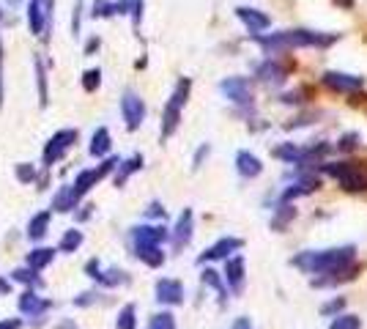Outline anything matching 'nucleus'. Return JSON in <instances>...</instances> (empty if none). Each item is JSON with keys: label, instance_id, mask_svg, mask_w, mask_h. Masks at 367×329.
<instances>
[{"label": "nucleus", "instance_id": "3", "mask_svg": "<svg viewBox=\"0 0 367 329\" xmlns=\"http://www.w3.org/2000/svg\"><path fill=\"white\" fill-rule=\"evenodd\" d=\"M189 91H192L189 77H181V80L176 82V91H173V96H170V102H167V107H164V113H162V140H167V138L178 129V124H181V110H184V104H187V99H189Z\"/></svg>", "mask_w": 367, "mask_h": 329}, {"label": "nucleus", "instance_id": "37", "mask_svg": "<svg viewBox=\"0 0 367 329\" xmlns=\"http://www.w3.org/2000/svg\"><path fill=\"white\" fill-rule=\"evenodd\" d=\"M362 327V321H359V316H337L329 329H359Z\"/></svg>", "mask_w": 367, "mask_h": 329}, {"label": "nucleus", "instance_id": "54", "mask_svg": "<svg viewBox=\"0 0 367 329\" xmlns=\"http://www.w3.org/2000/svg\"><path fill=\"white\" fill-rule=\"evenodd\" d=\"M0 19H3V11H0Z\"/></svg>", "mask_w": 367, "mask_h": 329}, {"label": "nucleus", "instance_id": "20", "mask_svg": "<svg viewBox=\"0 0 367 329\" xmlns=\"http://www.w3.org/2000/svg\"><path fill=\"white\" fill-rule=\"evenodd\" d=\"M50 223H53V212H50V209L33 214L30 223H28V239H30V242H41V239L50 234Z\"/></svg>", "mask_w": 367, "mask_h": 329}, {"label": "nucleus", "instance_id": "28", "mask_svg": "<svg viewBox=\"0 0 367 329\" xmlns=\"http://www.w3.org/2000/svg\"><path fill=\"white\" fill-rule=\"evenodd\" d=\"M82 242H85L82 231H79V228H69V231H64V236H61V242H58V252L72 255V252H77V250L82 247Z\"/></svg>", "mask_w": 367, "mask_h": 329}, {"label": "nucleus", "instance_id": "2", "mask_svg": "<svg viewBox=\"0 0 367 329\" xmlns=\"http://www.w3.org/2000/svg\"><path fill=\"white\" fill-rule=\"evenodd\" d=\"M255 41L266 53H280V50H294V47H329L337 41V33H315V30H283L272 36H255Z\"/></svg>", "mask_w": 367, "mask_h": 329}, {"label": "nucleus", "instance_id": "1", "mask_svg": "<svg viewBox=\"0 0 367 329\" xmlns=\"http://www.w3.org/2000/svg\"><path fill=\"white\" fill-rule=\"evenodd\" d=\"M354 255H357L354 245L332 247V250H307V252L296 255L294 266L304 269L307 274H332V272L354 263Z\"/></svg>", "mask_w": 367, "mask_h": 329}, {"label": "nucleus", "instance_id": "47", "mask_svg": "<svg viewBox=\"0 0 367 329\" xmlns=\"http://www.w3.org/2000/svg\"><path fill=\"white\" fill-rule=\"evenodd\" d=\"M0 107H3V41H0Z\"/></svg>", "mask_w": 367, "mask_h": 329}, {"label": "nucleus", "instance_id": "33", "mask_svg": "<svg viewBox=\"0 0 367 329\" xmlns=\"http://www.w3.org/2000/svg\"><path fill=\"white\" fill-rule=\"evenodd\" d=\"M274 157H277V160H285V162H291V164H299L301 149H299V146H294V143H285V146L274 149Z\"/></svg>", "mask_w": 367, "mask_h": 329}, {"label": "nucleus", "instance_id": "6", "mask_svg": "<svg viewBox=\"0 0 367 329\" xmlns=\"http://www.w3.org/2000/svg\"><path fill=\"white\" fill-rule=\"evenodd\" d=\"M74 143H77V129H61V132H55V135L44 143L41 164H44V167H53L55 162H61Z\"/></svg>", "mask_w": 367, "mask_h": 329}, {"label": "nucleus", "instance_id": "44", "mask_svg": "<svg viewBox=\"0 0 367 329\" xmlns=\"http://www.w3.org/2000/svg\"><path fill=\"white\" fill-rule=\"evenodd\" d=\"M209 151H211V146H209V143H206V146H200V149H198V154H195V164H192V167H195V170H198V167H200V162H203V160H206V157H209Z\"/></svg>", "mask_w": 367, "mask_h": 329}, {"label": "nucleus", "instance_id": "48", "mask_svg": "<svg viewBox=\"0 0 367 329\" xmlns=\"http://www.w3.org/2000/svg\"><path fill=\"white\" fill-rule=\"evenodd\" d=\"M99 50V39H91L88 44H85V55H91V53H96Z\"/></svg>", "mask_w": 367, "mask_h": 329}, {"label": "nucleus", "instance_id": "13", "mask_svg": "<svg viewBox=\"0 0 367 329\" xmlns=\"http://www.w3.org/2000/svg\"><path fill=\"white\" fill-rule=\"evenodd\" d=\"M244 247V242L241 239H236V236H225V239H220L217 245H211L200 258H198V263H206V261H220V258H230L233 252H238Z\"/></svg>", "mask_w": 367, "mask_h": 329}, {"label": "nucleus", "instance_id": "26", "mask_svg": "<svg viewBox=\"0 0 367 329\" xmlns=\"http://www.w3.org/2000/svg\"><path fill=\"white\" fill-rule=\"evenodd\" d=\"M8 280H11V283H19V285H25V288H41V285H44L41 274H39L36 269H30V266H17V269L11 272Z\"/></svg>", "mask_w": 367, "mask_h": 329}, {"label": "nucleus", "instance_id": "46", "mask_svg": "<svg viewBox=\"0 0 367 329\" xmlns=\"http://www.w3.org/2000/svg\"><path fill=\"white\" fill-rule=\"evenodd\" d=\"M146 214H148V217H164V209H162L159 203H151V206H148Z\"/></svg>", "mask_w": 367, "mask_h": 329}, {"label": "nucleus", "instance_id": "22", "mask_svg": "<svg viewBox=\"0 0 367 329\" xmlns=\"http://www.w3.org/2000/svg\"><path fill=\"white\" fill-rule=\"evenodd\" d=\"M110 146H113V138H110V129L107 126H99L91 138V146H88V154L91 157H107L110 154Z\"/></svg>", "mask_w": 367, "mask_h": 329}, {"label": "nucleus", "instance_id": "49", "mask_svg": "<svg viewBox=\"0 0 367 329\" xmlns=\"http://www.w3.org/2000/svg\"><path fill=\"white\" fill-rule=\"evenodd\" d=\"M91 209L93 206H82V212H77V220H91V214H93Z\"/></svg>", "mask_w": 367, "mask_h": 329}, {"label": "nucleus", "instance_id": "19", "mask_svg": "<svg viewBox=\"0 0 367 329\" xmlns=\"http://www.w3.org/2000/svg\"><path fill=\"white\" fill-rule=\"evenodd\" d=\"M225 280L227 285L238 294L241 285H244V258L241 255H233V258H225Z\"/></svg>", "mask_w": 367, "mask_h": 329}, {"label": "nucleus", "instance_id": "10", "mask_svg": "<svg viewBox=\"0 0 367 329\" xmlns=\"http://www.w3.org/2000/svg\"><path fill=\"white\" fill-rule=\"evenodd\" d=\"M220 91L236 104H252V85L244 77H227L220 82Z\"/></svg>", "mask_w": 367, "mask_h": 329}, {"label": "nucleus", "instance_id": "43", "mask_svg": "<svg viewBox=\"0 0 367 329\" xmlns=\"http://www.w3.org/2000/svg\"><path fill=\"white\" fill-rule=\"evenodd\" d=\"M357 140H359V135H346V138L337 143V149H340V151H351V149L357 146Z\"/></svg>", "mask_w": 367, "mask_h": 329}, {"label": "nucleus", "instance_id": "50", "mask_svg": "<svg viewBox=\"0 0 367 329\" xmlns=\"http://www.w3.org/2000/svg\"><path fill=\"white\" fill-rule=\"evenodd\" d=\"M0 294H11V280L0 277Z\"/></svg>", "mask_w": 367, "mask_h": 329}, {"label": "nucleus", "instance_id": "12", "mask_svg": "<svg viewBox=\"0 0 367 329\" xmlns=\"http://www.w3.org/2000/svg\"><path fill=\"white\" fill-rule=\"evenodd\" d=\"M192 228H195V214H192V209H184L181 217L176 220L173 234H170V239H173V247H176V250H184V247L192 242Z\"/></svg>", "mask_w": 367, "mask_h": 329}, {"label": "nucleus", "instance_id": "18", "mask_svg": "<svg viewBox=\"0 0 367 329\" xmlns=\"http://www.w3.org/2000/svg\"><path fill=\"white\" fill-rule=\"evenodd\" d=\"M323 85L332 88V91H357V88L365 85V80L354 77V75H343V72H326L323 75Z\"/></svg>", "mask_w": 367, "mask_h": 329}, {"label": "nucleus", "instance_id": "9", "mask_svg": "<svg viewBox=\"0 0 367 329\" xmlns=\"http://www.w3.org/2000/svg\"><path fill=\"white\" fill-rule=\"evenodd\" d=\"M17 308H19L22 316H28V319H39V316H44V313L53 308V302L44 299V297H39L33 288H25L22 297L17 299Z\"/></svg>", "mask_w": 367, "mask_h": 329}, {"label": "nucleus", "instance_id": "25", "mask_svg": "<svg viewBox=\"0 0 367 329\" xmlns=\"http://www.w3.org/2000/svg\"><path fill=\"white\" fill-rule=\"evenodd\" d=\"M135 247V255L151 266V269H159L164 263V252H162V245H132Z\"/></svg>", "mask_w": 367, "mask_h": 329}, {"label": "nucleus", "instance_id": "27", "mask_svg": "<svg viewBox=\"0 0 367 329\" xmlns=\"http://www.w3.org/2000/svg\"><path fill=\"white\" fill-rule=\"evenodd\" d=\"M318 187H321V181H318V178H301L299 184L288 187V189L283 192V203H291V200L301 198V195H310V192H315Z\"/></svg>", "mask_w": 367, "mask_h": 329}, {"label": "nucleus", "instance_id": "53", "mask_svg": "<svg viewBox=\"0 0 367 329\" xmlns=\"http://www.w3.org/2000/svg\"><path fill=\"white\" fill-rule=\"evenodd\" d=\"M337 3H340L343 8H351V6H354V0H337Z\"/></svg>", "mask_w": 367, "mask_h": 329}, {"label": "nucleus", "instance_id": "41", "mask_svg": "<svg viewBox=\"0 0 367 329\" xmlns=\"http://www.w3.org/2000/svg\"><path fill=\"white\" fill-rule=\"evenodd\" d=\"M343 308H346V299L340 297V299H332V302H326V305L321 308V313H323V316H335V313H340Z\"/></svg>", "mask_w": 367, "mask_h": 329}, {"label": "nucleus", "instance_id": "39", "mask_svg": "<svg viewBox=\"0 0 367 329\" xmlns=\"http://www.w3.org/2000/svg\"><path fill=\"white\" fill-rule=\"evenodd\" d=\"M82 11H85V8H82V0H74V17H72L74 36H79V30H82V25H79V22H82Z\"/></svg>", "mask_w": 367, "mask_h": 329}, {"label": "nucleus", "instance_id": "5", "mask_svg": "<svg viewBox=\"0 0 367 329\" xmlns=\"http://www.w3.org/2000/svg\"><path fill=\"white\" fill-rule=\"evenodd\" d=\"M118 162H121L118 157H110V160H104L99 167H85V170H79L77 178H74V184H72L74 192H77L79 198H85V195H88V192H91L104 176H110V173L118 167Z\"/></svg>", "mask_w": 367, "mask_h": 329}, {"label": "nucleus", "instance_id": "42", "mask_svg": "<svg viewBox=\"0 0 367 329\" xmlns=\"http://www.w3.org/2000/svg\"><path fill=\"white\" fill-rule=\"evenodd\" d=\"M129 14H132L135 28H140V19H143V0H129Z\"/></svg>", "mask_w": 367, "mask_h": 329}, {"label": "nucleus", "instance_id": "51", "mask_svg": "<svg viewBox=\"0 0 367 329\" xmlns=\"http://www.w3.org/2000/svg\"><path fill=\"white\" fill-rule=\"evenodd\" d=\"M55 329H77V324H74L72 319H66V321H61V324H58Z\"/></svg>", "mask_w": 367, "mask_h": 329}, {"label": "nucleus", "instance_id": "38", "mask_svg": "<svg viewBox=\"0 0 367 329\" xmlns=\"http://www.w3.org/2000/svg\"><path fill=\"white\" fill-rule=\"evenodd\" d=\"M294 217H296V209H291V206H283V212H280V217L272 223V228H274V231H283V228H285V223H288V220H294Z\"/></svg>", "mask_w": 367, "mask_h": 329}, {"label": "nucleus", "instance_id": "52", "mask_svg": "<svg viewBox=\"0 0 367 329\" xmlns=\"http://www.w3.org/2000/svg\"><path fill=\"white\" fill-rule=\"evenodd\" d=\"M233 329H252L250 327V319H238V321H236V327Z\"/></svg>", "mask_w": 367, "mask_h": 329}, {"label": "nucleus", "instance_id": "29", "mask_svg": "<svg viewBox=\"0 0 367 329\" xmlns=\"http://www.w3.org/2000/svg\"><path fill=\"white\" fill-rule=\"evenodd\" d=\"M140 167H143V157H140V154L129 157L126 162H118V173H115V187H124V184H126V178H129L132 173H138Z\"/></svg>", "mask_w": 367, "mask_h": 329}, {"label": "nucleus", "instance_id": "40", "mask_svg": "<svg viewBox=\"0 0 367 329\" xmlns=\"http://www.w3.org/2000/svg\"><path fill=\"white\" fill-rule=\"evenodd\" d=\"M96 302H99V294H96V291H85V294H79V297L74 299L77 308H91V305H96Z\"/></svg>", "mask_w": 367, "mask_h": 329}, {"label": "nucleus", "instance_id": "45", "mask_svg": "<svg viewBox=\"0 0 367 329\" xmlns=\"http://www.w3.org/2000/svg\"><path fill=\"white\" fill-rule=\"evenodd\" d=\"M0 329H22V319H0Z\"/></svg>", "mask_w": 367, "mask_h": 329}, {"label": "nucleus", "instance_id": "17", "mask_svg": "<svg viewBox=\"0 0 367 329\" xmlns=\"http://www.w3.org/2000/svg\"><path fill=\"white\" fill-rule=\"evenodd\" d=\"M28 25H30V33L33 36H50V25L44 19V8H41V0H28Z\"/></svg>", "mask_w": 367, "mask_h": 329}, {"label": "nucleus", "instance_id": "4", "mask_svg": "<svg viewBox=\"0 0 367 329\" xmlns=\"http://www.w3.org/2000/svg\"><path fill=\"white\" fill-rule=\"evenodd\" d=\"M323 173L335 176L346 192H367V167L362 162H329Z\"/></svg>", "mask_w": 367, "mask_h": 329}, {"label": "nucleus", "instance_id": "14", "mask_svg": "<svg viewBox=\"0 0 367 329\" xmlns=\"http://www.w3.org/2000/svg\"><path fill=\"white\" fill-rule=\"evenodd\" d=\"M170 234L164 225H138L132 228V245H162L167 242Z\"/></svg>", "mask_w": 367, "mask_h": 329}, {"label": "nucleus", "instance_id": "30", "mask_svg": "<svg viewBox=\"0 0 367 329\" xmlns=\"http://www.w3.org/2000/svg\"><path fill=\"white\" fill-rule=\"evenodd\" d=\"M258 77L263 82H274V85H280V82L285 80V72L274 64V61H266L263 66H258Z\"/></svg>", "mask_w": 367, "mask_h": 329}, {"label": "nucleus", "instance_id": "7", "mask_svg": "<svg viewBox=\"0 0 367 329\" xmlns=\"http://www.w3.org/2000/svg\"><path fill=\"white\" fill-rule=\"evenodd\" d=\"M121 115H124L129 132L140 129V124L146 121V102H143L135 91H126L124 99H121Z\"/></svg>", "mask_w": 367, "mask_h": 329}, {"label": "nucleus", "instance_id": "32", "mask_svg": "<svg viewBox=\"0 0 367 329\" xmlns=\"http://www.w3.org/2000/svg\"><path fill=\"white\" fill-rule=\"evenodd\" d=\"M200 277H203V283H206V285H211V288L220 294V302H225V299H227V288H225V283H222L220 272H214V269H206Z\"/></svg>", "mask_w": 367, "mask_h": 329}, {"label": "nucleus", "instance_id": "24", "mask_svg": "<svg viewBox=\"0 0 367 329\" xmlns=\"http://www.w3.org/2000/svg\"><path fill=\"white\" fill-rule=\"evenodd\" d=\"M33 69H36V93H39V107H47V104H50V85H47V69H44L41 55H36V58H33Z\"/></svg>", "mask_w": 367, "mask_h": 329}, {"label": "nucleus", "instance_id": "11", "mask_svg": "<svg viewBox=\"0 0 367 329\" xmlns=\"http://www.w3.org/2000/svg\"><path fill=\"white\" fill-rule=\"evenodd\" d=\"M153 294H156V302H162V305H181L184 302V285L178 280H170V277L156 280Z\"/></svg>", "mask_w": 367, "mask_h": 329}, {"label": "nucleus", "instance_id": "34", "mask_svg": "<svg viewBox=\"0 0 367 329\" xmlns=\"http://www.w3.org/2000/svg\"><path fill=\"white\" fill-rule=\"evenodd\" d=\"M99 85H102V69H88V72L82 75V88H85L88 93L99 91Z\"/></svg>", "mask_w": 367, "mask_h": 329}, {"label": "nucleus", "instance_id": "21", "mask_svg": "<svg viewBox=\"0 0 367 329\" xmlns=\"http://www.w3.org/2000/svg\"><path fill=\"white\" fill-rule=\"evenodd\" d=\"M236 170H238L244 178H258V176L263 173V162H261L255 154H250V151H238V154H236Z\"/></svg>", "mask_w": 367, "mask_h": 329}, {"label": "nucleus", "instance_id": "23", "mask_svg": "<svg viewBox=\"0 0 367 329\" xmlns=\"http://www.w3.org/2000/svg\"><path fill=\"white\" fill-rule=\"evenodd\" d=\"M55 252H58V250H53V247H36V250L28 252L25 266H30V269H36V272H44V269L55 261Z\"/></svg>", "mask_w": 367, "mask_h": 329}, {"label": "nucleus", "instance_id": "36", "mask_svg": "<svg viewBox=\"0 0 367 329\" xmlns=\"http://www.w3.org/2000/svg\"><path fill=\"white\" fill-rule=\"evenodd\" d=\"M14 176H17V181H22V184H30V181H36V167L28 162L17 164L14 167Z\"/></svg>", "mask_w": 367, "mask_h": 329}, {"label": "nucleus", "instance_id": "15", "mask_svg": "<svg viewBox=\"0 0 367 329\" xmlns=\"http://www.w3.org/2000/svg\"><path fill=\"white\" fill-rule=\"evenodd\" d=\"M79 195L74 192L72 184H66V187H61L58 192H55V198H53V203H50V212H58V214H72L74 209H79Z\"/></svg>", "mask_w": 367, "mask_h": 329}, {"label": "nucleus", "instance_id": "8", "mask_svg": "<svg viewBox=\"0 0 367 329\" xmlns=\"http://www.w3.org/2000/svg\"><path fill=\"white\" fill-rule=\"evenodd\" d=\"M85 274H88L91 280H96L99 285H104V288H115V285L129 283V274H126V272H121V269H102L99 258H91V261L85 263Z\"/></svg>", "mask_w": 367, "mask_h": 329}, {"label": "nucleus", "instance_id": "31", "mask_svg": "<svg viewBox=\"0 0 367 329\" xmlns=\"http://www.w3.org/2000/svg\"><path fill=\"white\" fill-rule=\"evenodd\" d=\"M115 329H138V308L135 305H124L118 313Z\"/></svg>", "mask_w": 367, "mask_h": 329}, {"label": "nucleus", "instance_id": "35", "mask_svg": "<svg viewBox=\"0 0 367 329\" xmlns=\"http://www.w3.org/2000/svg\"><path fill=\"white\" fill-rule=\"evenodd\" d=\"M148 329H176V319H173V313H156V316H151Z\"/></svg>", "mask_w": 367, "mask_h": 329}, {"label": "nucleus", "instance_id": "16", "mask_svg": "<svg viewBox=\"0 0 367 329\" xmlns=\"http://www.w3.org/2000/svg\"><path fill=\"white\" fill-rule=\"evenodd\" d=\"M236 17L250 28V33H258V30H266L272 25V19L261 11V8H247V6H238L236 8Z\"/></svg>", "mask_w": 367, "mask_h": 329}]
</instances>
